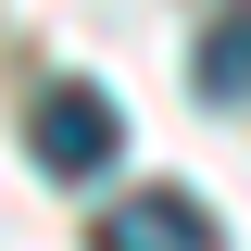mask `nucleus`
Here are the masks:
<instances>
[{"label": "nucleus", "instance_id": "7ed1b4c3", "mask_svg": "<svg viewBox=\"0 0 251 251\" xmlns=\"http://www.w3.org/2000/svg\"><path fill=\"white\" fill-rule=\"evenodd\" d=\"M188 75H201V100H251V0H226L214 25H201Z\"/></svg>", "mask_w": 251, "mask_h": 251}, {"label": "nucleus", "instance_id": "f257e3e1", "mask_svg": "<svg viewBox=\"0 0 251 251\" xmlns=\"http://www.w3.org/2000/svg\"><path fill=\"white\" fill-rule=\"evenodd\" d=\"M25 151L50 163V176H75V188H88L100 163L126 151V113H113L100 88H38V113H25Z\"/></svg>", "mask_w": 251, "mask_h": 251}, {"label": "nucleus", "instance_id": "f03ea898", "mask_svg": "<svg viewBox=\"0 0 251 251\" xmlns=\"http://www.w3.org/2000/svg\"><path fill=\"white\" fill-rule=\"evenodd\" d=\"M88 251H226V239H214V214L188 188H138V201H100Z\"/></svg>", "mask_w": 251, "mask_h": 251}]
</instances>
